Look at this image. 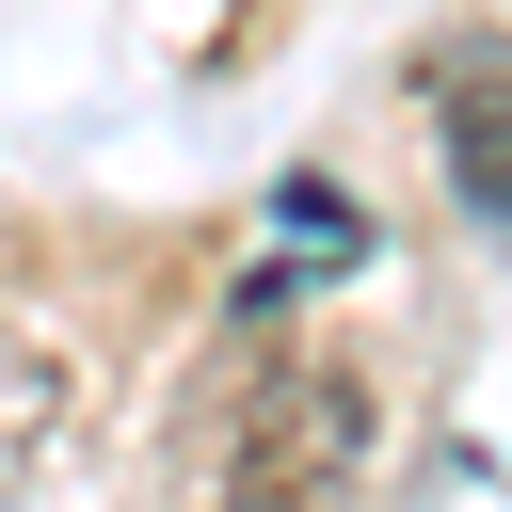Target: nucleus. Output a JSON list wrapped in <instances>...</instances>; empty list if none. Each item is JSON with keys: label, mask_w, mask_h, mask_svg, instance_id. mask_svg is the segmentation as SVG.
Segmentation results:
<instances>
[{"label": "nucleus", "mask_w": 512, "mask_h": 512, "mask_svg": "<svg viewBox=\"0 0 512 512\" xmlns=\"http://www.w3.org/2000/svg\"><path fill=\"white\" fill-rule=\"evenodd\" d=\"M432 96H448V192L480 224H512V64H448Z\"/></svg>", "instance_id": "7ed1b4c3"}, {"label": "nucleus", "mask_w": 512, "mask_h": 512, "mask_svg": "<svg viewBox=\"0 0 512 512\" xmlns=\"http://www.w3.org/2000/svg\"><path fill=\"white\" fill-rule=\"evenodd\" d=\"M352 480H368V368L352 352H272L192 432V512H352Z\"/></svg>", "instance_id": "f257e3e1"}, {"label": "nucleus", "mask_w": 512, "mask_h": 512, "mask_svg": "<svg viewBox=\"0 0 512 512\" xmlns=\"http://www.w3.org/2000/svg\"><path fill=\"white\" fill-rule=\"evenodd\" d=\"M96 352L48 336V320H0V512H80L96 496Z\"/></svg>", "instance_id": "f03ea898"}]
</instances>
